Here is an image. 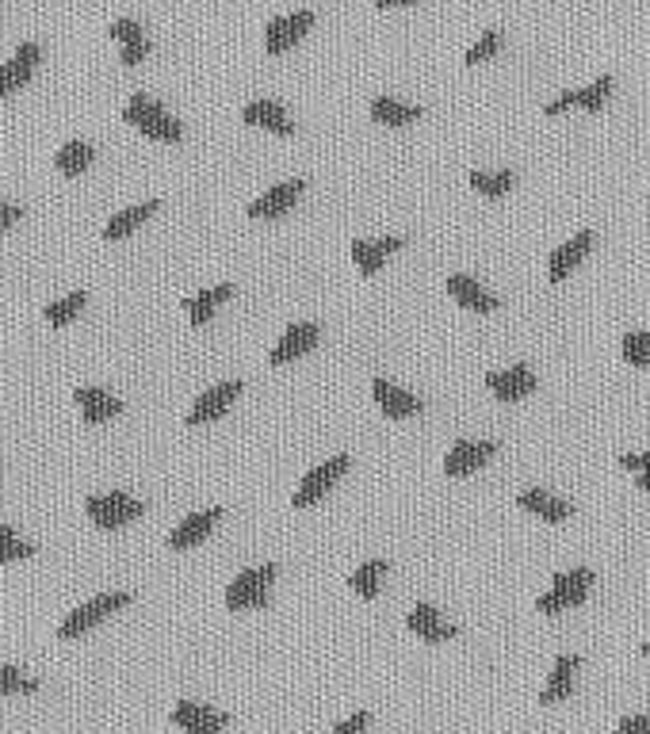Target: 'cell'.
<instances>
[{"label": "cell", "instance_id": "ac0fdd59", "mask_svg": "<svg viewBox=\"0 0 650 734\" xmlns=\"http://www.w3.org/2000/svg\"><path fill=\"white\" fill-rule=\"evenodd\" d=\"M108 35L115 39V43L123 46V58L119 62L127 65V69H134V65H142L146 58L153 54V43L146 39V31L138 27L134 20H115L108 27Z\"/></svg>", "mask_w": 650, "mask_h": 734}, {"label": "cell", "instance_id": "e575fe53", "mask_svg": "<svg viewBox=\"0 0 650 734\" xmlns=\"http://www.w3.org/2000/svg\"><path fill=\"white\" fill-rule=\"evenodd\" d=\"M608 92H612V77H597V81H593L589 88H578V104H574V108L597 115V111L605 108Z\"/></svg>", "mask_w": 650, "mask_h": 734}, {"label": "cell", "instance_id": "603a6c76", "mask_svg": "<svg viewBox=\"0 0 650 734\" xmlns=\"http://www.w3.org/2000/svg\"><path fill=\"white\" fill-rule=\"evenodd\" d=\"M517 505L524 513H536V517L547 520V524H563V520L574 517V505L563 501V497L547 494V490H524V494L517 497Z\"/></svg>", "mask_w": 650, "mask_h": 734}, {"label": "cell", "instance_id": "ee69618b", "mask_svg": "<svg viewBox=\"0 0 650 734\" xmlns=\"http://www.w3.org/2000/svg\"><path fill=\"white\" fill-rule=\"evenodd\" d=\"M635 475H639V490H650V467H639Z\"/></svg>", "mask_w": 650, "mask_h": 734}, {"label": "cell", "instance_id": "d590c367", "mask_svg": "<svg viewBox=\"0 0 650 734\" xmlns=\"http://www.w3.org/2000/svg\"><path fill=\"white\" fill-rule=\"evenodd\" d=\"M620 352L631 367H650V333H624Z\"/></svg>", "mask_w": 650, "mask_h": 734}, {"label": "cell", "instance_id": "52a82bcc", "mask_svg": "<svg viewBox=\"0 0 650 734\" xmlns=\"http://www.w3.org/2000/svg\"><path fill=\"white\" fill-rule=\"evenodd\" d=\"M314 27V12H291V16H276V20L264 27V50L272 58L287 54L291 46H299Z\"/></svg>", "mask_w": 650, "mask_h": 734}, {"label": "cell", "instance_id": "d4e9b609", "mask_svg": "<svg viewBox=\"0 0 650 734\" xmlns=\"http://www.w3.org/2000/svg\"><path fill=\"white\" fill-rule=\"evenodd\" d=\"M241 119H245L249 127L272 130V134H295V123L287 119V111H283L276 100H253V104H245Z\"/></svg>", "mask_w": 650, "mask_h": 734}, {"label": "cell", "instance_id": "5bb4252c", "mask_svg": "<svg viewBox=\"0 0 650 734\" xmlns=\"http://www.w3.org/2000/svg\"><path fill=\"white\" fill-rule=\"evenodd\" d=\"M303 180H287V184H276V188H268V192L253 199L249 203V218H257V222H268V218H280L287 215L295 203H299V195H303Z\"/></svg>", "mask_w": 650, "mask_h": 734}, {"label": "cell", "instance_id": "4316f807", "mask_svg": "<svg viewBox=\"0 0 650 734\" xmlns=\"http://www.w3.org/2000/svg\"><path fill=\"white\" fill-rule=\"evenodd\" d=\"M230 295H234V287H230V283H218V287H207V291H199V295H192V299H184L188 322H192V325H207L218 314V306L226 303Z\"/></svg>", "mask_w": 650, "mask_h": 734}, {"label": "cell", "instance_id": "3957f363", "mask_svg": "<svg viewBox=\"0 0 650 734\" xmlns=\"http://www.w3.org/2000/svg\"><path fill=\"white\" fill-rule=\"evenodd\" d=\"M589 589H593V570H585V566L566 570V574H559L551 582V593H543L540 601H536V612H543V616H563V612L582 605L585 597H589Z\"/></svg>", "mask_w": 650, "mask_h": 734}, {"label": "cell", "instance_id": "7402d4cb", "mask_svg": "<svg viewBox=\"0 0 650 734\" xmlns=\"http://www.w3.org/2000/svg\"><path fill=\"white\" fill-rule=\"evenodd\" d=\"M402 245H406V238H379V241L356 238L352 241V260H356L360 276H375V272L387 264L390 253H398Z\"/></svg>", "mask_w": 650, "mask_h": 734}, {"label": "cell", "instance_id": "7bdbcfd3", "mask_svg": "<svg viewBox=\"0 0 650 734\" xmlns=\"http://www.w3.org/2000/svg\"><path fill=\"white\" fill-rule=\"evenodd\" d=\"M406 4H421V0H375V8H406Z\"/></svg>", "mask_w": 650, "mask_h": 734}, {"label": "cell", "instance_id": "6da1fadb", "mask_svg": "<svg viewBox=\"0 0 650 734\" xmlns=\"http://www.w3.org/2000/svg\"><path fill=\"white\" fill-rule=\"evenodd\" d=\"M123 123H130L138 134H146V138H153V142H180V138H184V123L173 119V115L161 108L157 100L142 96V92L127 100V108H123Z\"/></svg>", "mask_w": 650, "mask_h": 734}, {"label": "cell", "instance_id": "ab89813d", "mask_svg": "<svg viewBox=\"0 0 650 734\" xmlns=\"http://www.w3.org/2000/svg\"><path fill=\"white\" fill-rule=\"evenodd\" d=\"M578 104V92H563L559 100H551V104H543V115H563V111H570Z\"/></svg>", "mask_w": 650, "mask_h": 734}, {"label": "cell", "instance_id": "7a4b0ae2", "mask_svg": "<svg viewBox=\"0 0 650 734\" xmlns=\"http://www.w3.org/2000/svg\"><path fill=\"white\" fill-rule=\"evenodd\" d=\"M280 578V566L276 562H264L238 574L234 582L226 585V608L230 612H249V608H264L272 597V582Z\"/></svg>", "mask_w": 650, "mask_h": 734}, {"label": "cell", "instance_id": "b9f144b4", "mask_svg": "<svg viewBox=\"0 0 650 734\" xmlns=\"http://www.w3.org/2000/svg\"><path fill=\"white\" fill-rule=\"evenodd\" d=\"M620 467H624V471H639V467H650V452H643V455H620Z\"/></svg>", "mask_w": 650, "mask_h": 734}, {"label": "cell", "instance_id": "30bf717a", "mask_svg": "<svg viewBox=\"0 0 650 734\" xmlns=\"http://www.w3.org/2000/svg\"><path fill=\"white\" fill-rule=\"evenodd\" d=\"M494 455H498L494 440H459L452 452H448V459H444V475L448 478L475 475L478 467H486Z\"/></svg>", "mask_w": 650, "mask_h": 734}, {"label": "cell", "instance_id": "277c9868", "mask_svg": "<svg viewBox=\"0 0 650 734\" xmlns=\"http://www.w3.org/2000/svg\"><path fill=\"white\" fill-rule=\"evenodd\" d=\"M85 513L96 528L115 532V528H123V524L142 517V513H146V505H142L138 497H127V494H96V497H88L85 501Z\"/></svg>", "mask_w": 650, "mask_h": 734}, {"label": "cell", "instance_id": "74e56055", "mask_svg": "<svg viewBox=\"0 0 650 734\" xmlns=\"http://www.w3.org/2000/svg\"><path fill=\"white\" fill-rule=\"evenodd\" d=\"M620 731L624 734H650V715H624V719H620Z\"/></svg>", "mask_w": 650, "mask_h": 734}, {"label": "cell", "instance_id": "484cf974", "mask_svg": "<svg viewBox=\"0 0 650 734\" xmlns=\"http://www.w3.org/2000/svg\"><path fill=\"white\" fill-rule=\"evenodd\" d=\"M161 211V203L150 199V203H138V207H127V211H119V215L108 218V226H104V241H123L130 238L142 222H150L153 215Z\"/></svg>", "mask_w": 650, "mask_h": 734}, {"label": "cell", "instance_id": "e0dca14e", "mask_svg": "<svg viewBox=\"0 0 650 734\" xmlns=\"http://www.w3.org/2000/svg\"><path fill=\"white\" fill-rule=\"evenodd\" d=\"M406 627H410L413 635L421 639V643H452L455 635H459V627L448 624L433 605H417L406 616Z\"/></svg>", "mask_w": 650, "mask_h": 734}, {"label": "cell", "instance_id": "60d3db41", "mask_svg": "<svg viewBox=\"0 0 650 734\" xmlns=\"http://www.w3.org/2000/svg\"><path fill=\"white\" fill-rule=\"evenodd\" d=\"M20 218H23L20 207H12V203H4V199H0V230H12Z\"/></svg>", "mask_w": 650, "mask_h": 734}, {"label": "cell", "instance_id": "8992f818", "mask_svg": "<svg viewBox=\"0 0 650 734\" xmlns=\"http://www.w3.org/2000/svg\"><path fill=\"white\" fill-rule=\"evenodd\" d=\"M348 463H352V459L341 452V455H333V459H325L322 467H314V471L299 482V490H295V497H291V505H295V509H306V505L322 501V497L337 486V478H345Z\"/></svg>", "mask_w": 650, "mask_h": 734}, {"label": "cell", "instance_id": "4dcf8cb0", "mask_svg": "<svg viewBox=\"0 0 650 734\" xmlns=\"http://www.w3.org/2000/svg\"><path fill=\"white\" fill-rule=\"evenodd\" d=\"M467 180H471V188H475L478 195H486V199H501V195L513 192V184H517V176L509 173V169H498V173H482V169H475Z\"/></svg>", "mask_w": 650, "mask_h": 734}, {"label": "cell", "instance_id": "f546056e", "mask_svg": "<svg viewBox=\"0 0 650 734\" xmlns=\"http://www.w3.org/2000/svg\"><path fill=\"white\" fill-rule=\"evenodd\" d=\"M383 574H387V559H371V562H364L352 578H348V589H352L356 597L371 601V597L379 593V585H383Z\"/></svg>", "mask_w": 650, "mask_h": 734}, {"label": "cell", "instance_id": "d6a6232c", "mask_svg": "<svg viewBox=\"0 0 650 734\" xmlns=\"http://www.w3.org/2000/svg\"><path fill=\"white\" fill-rule=\"evenodd\" d=\"M39 692V681L20 673L16 666H0V696H31Z\"/></svg>", "mask_w": 650, "mask_h": 734}, {"label": "cell", "instance_id": "cb8c5ba5", "mask_svg": "<svg viewBox=\"0 0 650 734\" xmlns=\"http://www.w3.org/2000/svg\"><path fill=\"white\" fill-rule=\"evenodd\" d=\"M578 654H559L555 658V670L547 677V685L540 692V704H563L570 700V692H574V673H578Z\"/></svg>", "mask_w": 650, "mask_h": 734}, {"label": "cell", "instance_id": "d6986e66", "mask_svg": "<svg viewBox=\"0 0 650 734\" xmlns=\"http://www.w3.org/2000/svg\"><path fill=\"white\" fill-rule=\"evenodd\" d=\"M73 402L81 406L85 425H104V421H111V417L123 413V402L111 398L108 390H100V387H77L73 390Z\"/></svg>", "mask_w": 650, "mask_h": 734}, {"label": "cell", "instance_id": "9a60e30c", "mask_svg": "<svg viewBox=\"0 0 650 734\" xmlns=\"http://www.w3.org/2000/svg\"><path fill=\"white\" fill-rule=\"evenodd\" d=\"M173 723L176 727H184L188 734H218V731H226V727H230V715L184 700V704H176L173 708Z\"/></svg>", "mask_w": 650, "mask_h": 734}, {"label": "cell", "instance_id": "f1b7e54d", "mask_svg": "<svg viewBox=\"0 0 650 734\" xmlns=\"http://www.w3.org/2000/svg\"><path fill=\"white\" fill-rule=\"evenodd\" d=\"M92 161H96V150L88 146V142H65L62 150H58V157H54V165H58V173L65 176H81L92 169Z\"/></svg>", "mask_w": 650, "mask_h": 734}, {"label": "cell", "instance_id": "8d00e7d4", "mask_svg": "<svg viewBox=\"0 0 650 734\" xmlns=\"http://www.w3.org/2000/svg\"><path fill=\"white\" fill-rule=\"evenodd\" d=\"M501 43H505V39H501V31H486V35H482V39H478V43L471 46L467 54H463V65H482V62H490V58H494V54H498V50H501Z\"/></svg>", "mask_w": 650, "mask_h": 734}, {"label": "cell", "instance_id": "1f68e13d", "mask_svg": "<svg viewBox=\"0 0 650 734\" xmlns=\"http://www.w3.org/2000/svg\"><path fill=\"white\" fill-rule=\"evenodd\" d=\"M85 303H88L85 291H73V295H65V299H58V303L43 306V318L50 325H65V322H73V318L85 310Z\"/></svg>", "mask_w": 650, "mask_h": 734}, {"label": "cell", "instance_id": "44dd1931", "mask_svg": "<svg viewBox=\"0 0 650 734\" xmlns=\"http://www.w3.org/2000/svg\"><path fill=\"white\" fill-rule=\"evenodd\" d=\"M222 520V509H203V513H192L188 520H180L173 528V536H169V547L173 551H188L195 543H203L211 532H215V524Z\"/></svg>", "mask_w": 650, "mask_h": 734}, {"label": "cell", "instance_id": "9c48e42d", "mask_svg": "<svg viewBox=\"0 0 650 734\" xmlns=\"http://www.w3.org/2000/svg\"><path fill=\"white\" fill-rule=\"evenodd\" d=\"M39 62H43V46L39 43L16 46L12 62L0 65V100H4V96H12V92H20V88H27V81L35 77V65Z\"/></svg>", "mask_w": 650, "mask_h": 734}, {"label": "cell", "instance_id": "ba28073f", "mask_svg": "<svg viewBox=\"0 0 650 734\" xmlns=\"http://www.w3.org/2000/svg\"><path fill=\"white\" fill-rule=\"evenodd\" d=\"M241 390H245L241 379H226V383L211 387L207 394H199L192 413H188V429H199V425H207V421H218V417H222V413L230 410V406L241 398Z\"/></svg>", "mask_w": 650, "mask_h": 734}, {"label": "cell", "instance_id": "836d02e7", "mask_svg": "<svg viewBox=\"0 0 650 734\" xmlns=\"http://www.w3.org/2000/svg\"><path fill=\"white\" fill-rule=\"evenodd\" d=\"M35 555V543H27L16 536L12 524L0 528V562H16V559H31Z\"/></svg>", "mask_w": 650, "mask_h": 734}, {"label": "cell", "instance_id": "4fadbf2b", "mask_svg": "<svg viewBox=\"0 0 650 734\" xmlns=\"http://www.w3.org/2000/svg\"><path fill=\"white\" fill-rule=\"evenodd\" d=\"M318 337H322V329H318L314 322L287 325V333L280 337V345L272 348L268 364H272V367H283V364H291V360H299V356H306L310 348L318 345Z\"/></svg>", "mask_w": 650, "mask_h": 734}, {"label": "cell", "instance_id": "5b68a950", "mask_svg": "<svg viewBox=\"0 0 650 734\" xmlns=\"http://www.w3.org/2000/svg\"><path fill=\"white\" fill-rule=\"evenodd\" d=\"M130 605V593H100L96 601H88V605H81L77 612H69L65 616V624L58 627V639H77V635H85L88 627H96L104 616H111V612H119V608Z\"/></svg>", "mask_w": 650, "mask_h": 734}, {"label": "cell", "instance_id": "83f0119b", "mask_svg": "<svg viewBox=\"0 0 650 734\" xmlns=\"http://www.w3.org/2000/svg\"><path fill=\"white\" fill-rule=\"evenodd\" d=\"M371 119L383 123V127H406V123H417V119H421V108L402 104V100H390V96H375V100H371Z\"/></svg>", "mask_w": 650, "mask_h": 734}, {"label": "cell", "instance_id": "f6af8a7d", "mask_svg": "<svg viewBox=\"0 0 650 734\" xmlns=\"http://www.w3.org/2000/svg\"><path fill=\"white\" fill-rule=\"evenodd\" d=\"M643 658H650V639L643 643Z\"/></svg>", "mask_w": 650, "mask_h": 734}, {"label": "cell", "instance_id": "f35d334b", "mask_svg": "<svg viewBox=\"0 0 650 734\" xmlns=\"http://www.w3.org/2000/svg\"><path fill=\"white\" fill-rule=\"evenodd\" d=\"M368 723H371L368 712H356V715H348V719H341V723H337V734H356V731H364Z\"/></svg>", "mask_w": 650, "mask_h": 734}, {"label": "cell", "instance_id": "2e32d148", "mask_svg": "<svg viewBox=\"0 0 650 734\" xmlns=\"http://www.w3.org/2000/svg\"><path fill=\"white\" fill-rule=\"evenodd\" d=\"M589 249H593V234H589V230H582V234H574L566 245H559V249L551 253V260H547V280L563 283L566 276H570V272L589 257Z\"/></svg>", "mask_w": 650, "mask_h": 734}, {"label": "cell", "instance_id": "8fae6325", "mask_svg": "<svg viewBox=\"0 0 650 734\" xmlns=\"http://www.w3.org/2000/svg\"><path fill=\"white\" fill-rule=\"evenodd\" d=\"M371 394H375L379 413L390 417V421H406V417H417V413L425 410V402H421L417 394L394 387V383H387V379H371Z\"/></svg>", "mask_w": 650, "mask_h": 734}, {"label": "cell", "instance_id": "7c38bea8", "mask_svg": "<svg viewBox=\"0 0 650 734\" xmlns=\"http://www.w3.org/2000/svg\"><path fill=\"white\" fill-rule=\"evenodd\" d=\"M486 387H490V394L498 402H520V398H528L540 383H536L532 367L517 364V367H505V371H490L486 375Z\"/></svg>", "mask_w": 650, "mask_h": 734}, {"label": "cell", "instance_id": "ffe728a7", "mask_svg": "<svg viewBox=\"0 0 650 734\" xmlns=\"http://www.w3.org/2000/svg\"><path fill=\"white\" fill-rule=\"evenodd\" d=\"M448 295H452L463 310H471V314H494L501 306L498 295H490V291H486L478 280H471V276H448Z\"/></svg>", "mask_w": 650, "mask_h": 734}]
</instances>
